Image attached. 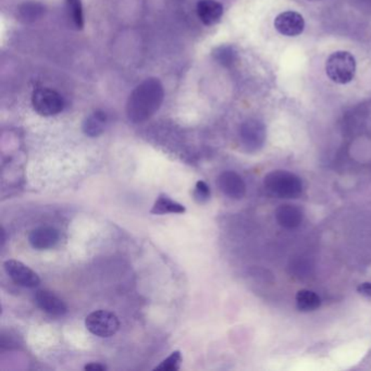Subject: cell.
I'll use <instances>...</instances> for the list:
<instances>
[{
    "label": "cell",
    "mask_w": 371,
    "mask_h": 371,
    "mask_svg": "<svg viewBox=\"0 0 371 371\" xmlns=\"http://www.w3.org/2000/svg\"><path fill=\"white\" fill-rule=\"evenodd\" d=\"M107 367L105 365L99 364V363H91V364L84 367V370L91 371H105Z\"/></svg>",
    "instance_id": "24"
},
{
    "label": "cell",
    "mask_w": 371,
    "mask_h": 371,
    "mask_svg": "<svg viewBox=\"0 0 371 371\" xmlns=\"http://www.w3.org/2000/svg\"><path fill=\"white\" fill-rule=\"evenodd\" d=\"M182 355L178 351L172 353L168 358L164 359L158 366L155 367L154 370L162 371H178L181 368Z\"/></svg>",
    "instance_id": "20"
},
{
    "label": "cell",
    "mask_w": 371,
    "mask_h": 371,
    "mask_svg": "<svg viewBox=\"0 0 371 371\" xmlns=\"http://www.w3.org/2000/svg\"><path fill=\"white\" fill-rule=\"evenodd\" d=\"M4 268L10 279L20 287L33 289L41 283V279L37 273L21 261L10 259V261H5Z\"/></svg>",
    "instance_id": "7"
},
{
    "label": "cell",
    "mask_w": 371,
    "mask_h": 371,
    "mask_svg": "<svg viewBox=\"0 0 371 371\" xmlns=\"http://www.w3.org/2000/svg\"><path fill=\"white\" fill-rule=\"evenodd\" d=\"M275 219L278 223L285 229H297L303 222L304 211L299 206L283 204L275 210Z\"/></svg>",
    "instance_id": "12"
},
{
    "label": "cell",
    "mask_w": 371,
    "mask_h": 371,
    "mask_svg": "<svg viewBox=\"0 0 371 371\" xmlns=\"http://www.w3.org/2000/svg\"><path fill=\"white\" fill-rule=\"evenodd\" d=\"M164 89L156 77L143 81L133 89L126 103V116L133 123H142L152 118L164 103Z\"/></svg>",
    "instance_id": "1"
},
{
    "label": "cell",
    "mask_w": 371,
    "mask_h": 371,
    "mask_svg": "<svg viewBox=\"0 0 371 371\" xmlns=\"http://www.w3.org/2000/svg\"><path fill=\"white\" fill-rule=\"evenodd\" d=\"M240 138L244 148L247 152H255L261 150L265 145L267 132L261 121L251 119L242 124L240 129Z\"/></svg>",
    "instance_id": "6"
},
{
    "label": "cell",
    "mask_w": 371,
    "mask_h": 371,
    "mask_svg": "<svg viewBox=\"0 0 371 371\" xmlns=\"http://www.w3.org/2000/svg\"><path fill=\"white\" fill-rule=\"evenodd\" d=\"M85 327L89 332L99 337H110L118 332L120 321L115 313L107 311H96L85 319Z\"/></svg>",
    "instance_id": "5"
},
{
    "label": "cell",
    "mask_w": 371,
    "mask_h": 371,
    "mask_svg": "<svg viewBox=\"0 0 371 371\" xmlns=\"http://www.w3.org/2000/svg\"><path fill=\"white\" fill-rule=\"evenodd\" d=\"M297 308L304 313L315 311L321 305V299L319 295L311 289H301L297 294Z\"/></svg>",
    "instance_id": "18"
},
{
    "label": "cell",
    "mask_w": 371,
    "mask_h": 371,
    "mask_svg": "<svg viewBox=\"0 0 371 371\" xmlns=\"http://www.w3.org/2000/svg\"><path fill=\"white\" fill-rule=\"evenodd\" d=\"M309 1H321V0H309Z\"/></svg>",
    "instance_id": "25"
},
{
    "label": "cell",
    "mask_w": 371,
    "mask_h": 371,
    "mask_svg": "<svg viewBox=\"0 0 371 371\" xmlns=\"http://www.w3.org/2000/svg\"><path fill=\"white\" fill-rule=\"evenodd\" d=\"M212 55L216 61L226 67H232L237 60V53L231 45H222V46L217 47Z\"/></svg>",
    "instance_id": "19"
},
{
    "label": "cell",
    "mask_w": 371,
    "mask_h": 371,
    "mask_svg": "<svg viewBox=\"0 0 371 371\" xmlns=\"http://www.w3.org/2000/svg\"><path fill=\"white\" fill-rule=\"evenodd\" d=\"M263 186L271 195L278 198L294 200L303 192V182L297 174L285 170H275L265 176Z\"/></svg>",
    "instance_id": "2"
},
{
    "label": "cell",
    "mask_w": 371,
    "mask_h": 371,
    "mask_svg": "<svg viewBox=\"0 0 371 371\" xmlns=\"http://www.w3.org/2000/svg\"><path fill=\"white\" fill-rule=\"evenodd\" d=\"M325 72L330 80L337 84L352 82L356 73V60L349 51H335L325 63Z\"/></svg>",
    "instance_id": "3"
},
{
    "label": "cell",
    "mask_w": 371,
    "mask_h": 371,
    "mask_svg": "<svg viewBox=\"0 0 371 371\" xmlns=\"http://www.w3.org/2000/svg\"><path fill=\"white\" fill-rule=\"evenodd\" d=\"M59 241V232L53 227H39L32 230L29 242L32 247L39 251L53 249Z\"/></svg>",
    "instance_id": "11"
},
{
    "label": "cell",
    "mask_w": 371,
    "mask_h": 371,
    "mask_svg": "<svg viewBox=\"0 0 371 371\" xmlns=\"http://www.w3.org/2000/svg\"><path fill=\"white\" fill-rule=\"evenodd\" d=\"M65 11L71 25L77 31L84 29L85 20L82 0H65Z\"/></svg>",
    "instance_id": "17"
},
{
    "label": "cell",
    "mask_w": 371,
    "mask_h": 371,
    "mask_svg": "<svg viewBox=\"0 0 371 371\" xmlns=\"http://www.w3.org/2000/svg\"><path fill=\"white\" fill-rule=\"evenodd\" d=\"M357 291L363 297H370L371 299V282H364L362 285H359L358 287H357Z\"/></svg>",
    "instance_id": "23"
},
{
    "label": "cell",
    "mask_w": 371,
    "mask_h": 371,
    "mask_svg": "<svg viewBox=\"0 0 371 371\" xmlns=\"http://www.w3.org/2000/svg\"><path fill=\"white\" fill-rule=\"evenodd\" d=\"M196 11L202 25L212 27L221 20L223 7L217 0H200L196 6Z\"/></svg>",
    "instance_id": "13"
},
{
    "label": "cell",
    "mask_w": 371,
    "mask_h": 371,
    "mask_svg": "<svg viewBox=\"0 0 371 371\" xmlns=\"http://www.w3.org/2000/svg\"><path fill=\"white\" fill-rule=\"evenodd\" d=\"M218 186L227 197L241 200L246 193V186L240 174L234 171H224L218 176Z\"/></svg>",
    "instance_id": "9"
},
{
    "label": "cell",
    "mask_w": 371,
    "mask_h": 371,
    "mask_svg": "<svg viewBox=\"0 0 371 371\" xmlns=\"http://www.w3.org/2000/svg\"><path fill=\"white\" fill-rule=\"evenodd\" d=\"M32 106L41 117H53L63 112L65 100L58 92L49 87H39L32 94Z\"/></svg>",
    "instance_id": "4"
},
{
    "label": "cell",
    "mask_w": 371,
    "mask_h": 371,
    "mask_svg": "<svg viewBox=\"0 0 371 371\" xmlns=\"http://www.w3.org/2000/svg\"><path fill=\"white\" fill-rule=\"evenodd\" d=\"M186 206L169 197L166 194H160L152 206L150 214L152 215H166V214H184Z\"/></svg>",
    "instance_id": "15"
},
{
    "label": "cell",
    "mask_w": 371,
    "mask_h": 371,
    "mask_svg": "<svg viewBox=\"0 0 371 371\" xmlns=\"http://www.w3.org/2000/svg\"><path fill=\"white\" fill-rule=\"evenodd\" d=\"M194 200L198 204H205L210 198V188L205 181H198L193 192Z\"/></svg>",
    "instance_id": "22"
},
{
    "label": "cell",
    "mask_w": 371,
    "mask_h": 371,
    "mask_svg": "<svg viewBox=\"0 0 371 371\" xmlns=\"http://www.w3.org/2000/svg\"><path fill=\"white\" fill-rule=\"evenodd\" d=\"M289 268V271L294 275V277L303 278L308 275L311 266L308 261H305L303 257H299L291 261Z\"/></svg>",
    "instance_id": "21"
},
{
    "label": "cell",
    "mask_w": 371,
    "mask_h": 371,
    "mask_svg": "<svg viewBox=\"0 0 371 371\" xmlns=\"http://www.w3.org/2000/svg\"><path fill=\"white\" fill-rule=\"evenodd\" d=\"M35 303L37 306L51 316L60 317L67 313V307L65 301L47 289H39L35 294Z\"/></svg>",
    "instance_id": "10"
},
{
    "label": "cell",
    "mask_w": 371,
    "mask_h": 371,
    "mask_svg": "<svg viewBox=\"0 0 371 371\" xmlns=\"http://www.w3.org/2000/svg\"><path fill=\"white\" fill-rule=\"evenodd\" d=\"M275 30L285 37H299L305 29V20L301 13L295 11H285L280 13L275 19Z\"/></svg>",
    "instance_id": "8"
},
{
    "label": "cell",
    "mask_w": 371,
    "mask_h": 371,
    "mask_svg": "<svg viewBox=\"0 0 371 371\" xmlns=\"http://www.w3.org/2000/svg\"><path fill=\"white\" fill-rule=\"evenodd\" d=\"M46 7L37 1H27L22 4L18 9V15L21 21L32 23L37 21L45 15Z\"/></svg>",
    "instance_id": "16"
},
{
    "label": "cell",
    "mask_w": 371,
    "mask_h": 371,
    "mask_svg": "<svg viewBox=\"0 0 371 371\" xmlns=\"http://www.w3.org/2000/svg\"><path fill=\"white\" fill-rule=\"evenodd\" d=\"M107 115L101 110H96L89 115L83 121L82 130L86 136L89 138H97L103 134L106 128Z\"/></svg>",
    "instance_id": "14"
}]
</instances>
